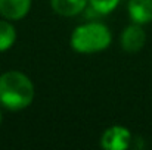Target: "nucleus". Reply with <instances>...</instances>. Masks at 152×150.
I'll return each instance as SVG.
<instances>
[{
  "label": "nucleus",
  "instance_id": "f03ea898",
  "mask_svg": "<svg viewBox=\"0 0 152 150\" xmlns=\"http://www.w3.org/2000/svg\"><path fill=\"white\" fill-rule=\"evenodd\" d=\"M111 44V31L99 22L80 25L71 36V47L78 53L102 51Z\"/></svg>",
  "mask_w": 152,
  "mask_h": 150
},
{
  "label": "nucleus",
  "instance_id": "7ed1b4c3",
  "mask_svg": "<svg viewBox=\"0 0 152 150\" xmlns=\"http://www.w3.org/2000/svg\"><path fill=\"white\" fill-rule=\"evenodd\" d=\"M132 143V134L127 128L114 125L108 128L101 138V146L106 150H124Z\"/></svg>",
  "mask_w": 152,
  "mask_h": 150
},
{
  "label": "nucleus",
  "instance_id": "f257e3e1",
  "mask_svg": "<svg viewBox=\"0 0 152 150\" xmlns=\"http://www.w3.org/2000/svg\"><path fill=\"white\" fill-rule=\"evenodd\" d=\"M34 86L19 71H7L0 75V104L9 110H21L31 104Z\"/></svg>",
  "mask_w": 152,
  "mask_h": 150
},
{
  "label": "nucleus",
  "instance_id": "39448f33",
  "mask_svg": "<svg viewBox=\"0 0 152 150\" xmlns=\"http://www.w3.org/2000/svg\"><path fill=\"white\" fill-rule=\"evenodd\" d=\"M31 7V0H0V15L9 21L24 18Z\"/></svg>",
  "mask_w": 152,
  "mask_h": 150
},
{
  "label": "nucleus",
  "instance_id": "20e7f679",
  "mask_svg": "<svg viewBox=\"0 0 152 150\" xmlns=\"http://www.w3.org/2000/svg\"><path fill=\"white\" fill-rule=\"evenodd\" d=\"M146 34L140 24L129 25L121 34V47L129 53H136L145 46Z\"/></svg>",
  "mask_w": 152,
  "mask_h": 150
},
{
  "label": "nucleus",
  "instance_id": "0eeeda50",
  "mask_svg": "<svg viewBox=\"0 0 152 150\" xmlns=\"http://www.w3.org/2000/svg\"><path fill=\"white\" fill-rule=\"evenodd\" d=\"M89 0H50L52 9L62 16H74L80 13Z\"/></svg>",
  "mask_w": 152,
  "mask_h": 150
},
{
  "label": "nucleus",
  "instance_id": "1a4fd4ad",
  "mask_svg": "<svg viewBox=\"0 0 152 150\" xmlns=\"http://www.w3.org/2000/svg\"><path fill=\"white\" fill-rule=\"evenodd\" d=\"M89 3L95 12L105 15L115 9L117 4L120 3V0H89Z\"/></svg>",
  "mask_w": 152,
  "mask_h": 150
},
{
  "label": "nucleus",
  "instance_id": "9d476101",
  "mask_svg": "<svg viewBox=\"0 0 152 150\" xmlns=\"http://www.w3.org/2000/svg\"><path fill=\"white\" fill-rule=\"evenodd\" d=\"M0 122H1V113H0Z\"/></svg>",
  "mask_w": 152,
  "mask_h": 150
},
{
  "label": "nucleus",
  "instance_id": "6e6552de",
  "mask_svg": "<svg viewBox=\"0 0 152 150\" xmlns=\"http://www.w3.org/2000/svg\"><path fill=\"white\" fill-rule=\"evenodd\" d=\"M16 40L15 27L7 21H0V51L10 49Z\"/></svg>",
  "mask_w": 152,
  "mask_h": 150
},
{
  "label": "nucleus",
  "instance_id": "423d86ee",
  "mask_svg": "<svg viewBox=\"0 0 152 150\" xmlns=\"http://www.w3.org/2000/svg\"><path fill=\"white\" fill-rule=\"evenodd\" d=\"M129 13L136 24H148L152 21V0H130Z\"/></svg>",
  "mask_w": 152,
  "mask_h": 150
}]
</instances>
